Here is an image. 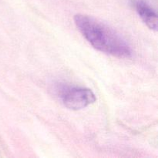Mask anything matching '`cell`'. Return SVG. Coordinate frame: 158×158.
<instances>
[{
    "label": "cell",
    "mask_w": 158,
    "mask_h": 158,
    "mask_svg": "<svg viewBox=\"0 0 158 158\" xmlns=\"http://www.w3.org/2000/svg\"><path fill=\"white\" fill-rule=\"evenodd\" d=\"M74 22L84 38L97 50L119 58H127L132 54L126 40L104 23L81 14L74 16Z\"/></svg>",
    "instance_id": "cell-1"
},
{
    "label": "cell",
    "mask_w": 158,
    "mask_h": 158,
    "mask_svg": "<svg viewBox=\"0 0 158 158\" xmlns=\"http://www.w3.org/2000/svg\"><path fill=\"white\" fill-rule=\"evenodd\" d=\"M97 100L96 96L90 89L86 88H72L66 91L63 96L65 106L73 110L83 109Z\"/></svg>",
    "instance_id": "cell-2"
},
{
    "label": "cell",
    "mask_w": 158,
    "mask_h": 158,
    "mask_svg": "<svg viewBox=\"0 0 158 158\" xmlns=\"http://www.w3.org/2000/svg\"><path fill=\"white\" fill-rule=\"evenodd\" d=\"M136 9L137 12L143 23L151 29L157 30V15L151 6L143 1H139L136 5Z\"/></svg>",
    "instance_id": "cell-3"
}]
</instances>
